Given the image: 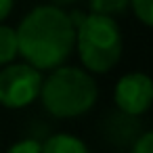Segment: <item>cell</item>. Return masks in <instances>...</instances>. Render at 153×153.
I'll return each mask as SVG.
<instances>
[{
	"instance_id": "6da1fadb",
	"label": "cell",
	"mask_w": 153,
	"mask_h": 153,
	"mask_svg": "<svg viewBox=\"0 0 153 153\" xmlns=\"http://www.w3.org/2000/svg\"><path fill=\"white\" fill-rule=\"evenodd\" d=\"M19 53L36 69H59L78 44L69 13L55 4L32 9L17 27Z\"/></svg>"
},
{
	"instance_id": "7a4b0ae2",
	"label": "cell",
	"mask_w": 153,
	"mask_h": 153,
	"mask_svg": "<svg viewBox=\"0 0 153 153\" xmlns=\"http://www.w3.org/2000/svg\"><path fill=\"white\" fill-rule=\"evenodd\" d=\"M99 88L90 74L80 67H59L51 71L42 86V105L55 117H78L97 101Z\"/></svg>"
},
{
	"instance_id": "3957f363",
	"label": "cell",
	"mask_w": 153,
	"mask_h": 153,
	"mask_svg": "<svg viewBox=\"0 0 153 153\" xmlns=\"http://www.w3.org/2000/svg\"><path fill=\"white\" fill-rule=\"evenodd\" d=\"M78 55L82 65L94 74H105L122 57V34L113 17L88 13L78 27Z\"/></svg>"
},
{
	"instance_id": "277c9868",
	"label": "cell",
	"mask_w": 153,
	"mask_h": 153,
	"mask_svg": "<svg viewBox=\"0 0 153 153\" xmlns=\"http://www.w3.org/2000/svg\"><path fill=\"white\" fill-rule=\"evenodd\" d=\"M42 74L30 63H11L0 69V105L9 109L27 107L42 94Z\"/></svg>"
},
{
	"instance_id": "5b68a950",
	"label": "cell",
	"mask_w": 153,
	"mask_h": 153,
	"mask_svg": "<svg viewBox=\"0 0 153 153\" xmlns=\"http://www.w3.org/2000/svg\"><path fill=\"white\" fill-rule=\"evenodd\" d=\"M113 99L120 111L132 117L143 115L153 105V80L143 71L126 74L117 80Z\"/></svg>"
},
{
	"instance_id": "8992f818",
	"label": "cell",
	"mask_w": 153,
	"mask_h": 153,
	"mask_svg": "<svg viewBox=\"0 0 153 153\" xmlns=\"http://www.w3.org/2000/svg\"><path fill=\"white\" fill-rule=\"evenodd\" d=\"M103 138L115 147H132L138 143V138L145 134L140 128L138 117H132L124 111H109L101 122Z\"/></svg>"
},
{
	"instance_id": "52a82bcc",
	"label": "cell",
	"mask_w": 153,
	"mask_h": 153,
	"mask_svg": "<svg viewBox=\"0 0 153 153\" xmlns=\"http://www.w3.org/2000/svg\"><path fill=\"white\" fill-rule=\"evenodd\" d=\"M44 153H90L88 147L74 134H53L46 143H42Z\"/></svg>"
},
{
	"instance_id": "ba28073f",
	"label": "cell",
	"mask_w": 153,
	"mask_h": 153,
	"mask_svg": "<svg viewBox=\"0 0 153 153\" xmlns=\"http://www.w3.org/2000/svg\"><path fill=\"white\" fill-rule=\"evenodd\" d=\"M19 53V34L9 25H0V65H11Z\"/></svg>"
},
{
	"instance_id": "9c48e42d",
	"label": "cell",
	"mask_w": 153,
	"mask_h": 153,
	"mask_svg": "<svg viewBox=\"0 0 153 153\" xmlns=\"http://www.w3.org/2000/svg\"><path fill=\"white\" fill-rule=\"evenodd\" d=\"M128 7H132V2H128V0H94V2H90V13L115 17V15L124 13Z\"/></svg>"
},
{
	"instance_id": "30bf717a",
	"label": "cell",
	"mask_w": 153,
	"mask_h": 153,
	"mask_svg": "<svg viewBox=\"0 0 153 153\" xmlns=\"http://www.w3.org/2000/svg\"><path fill=\"white\" fill-rule=\"evenodd\" d=\"M132 11H134V15L143 23L153 27V0H134V2H132Z\"/></svg>"
},
{
	"instance_id": "8fae6325",
	"label": "cell",
	"mask_w": 153,
	"mask_h": 153,
	"mask_svg": "<svg viewBox=\"0 0 153 153\" xmlns=\"http://www.w3.org/2000/svg\"><path fill=\"white\" fill-rule=\"evenodd\" d=\"M7 153H44V147L36 138H23V140H17L15 145H11Z\"/></svg>"
},
{
	"instance_id": "7c38bea8",
	"label": "cell",
	"mask_w": 153,
	"mask_h": 153,
	"mask_svg": "<svg viewBox=\"0 0 153 153\" xmlns=\"http://www.w3.org/2000/svg\"><path fill=\"white\" fill-rule=\"evenodd\" d=\"M132 153H153V130L145 132V134L138 138V143L134 145Z\"/></svg>"
},
{
	"instance_id": "4fadbf2b",
	"label": "cell",
	"mask_w": 153,
	"mask_h": 153,
	"mask_svg": "<svg viewBox=\"0 0 153 153\" xmlns=\"http://www.w3.org/2000/svg\"><path fill=\"white\" fill-rule=\"evenodd\" d=\"M13 2L11 0H0V21H4L9 15H11V11H13Z\"/></svg>"
}]
</instances>
